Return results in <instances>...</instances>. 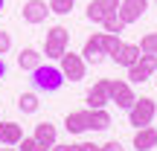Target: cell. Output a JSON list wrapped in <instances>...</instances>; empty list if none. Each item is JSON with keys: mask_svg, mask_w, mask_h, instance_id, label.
Returning a JSON list of instances; mask_svg holds the SVG:
<instances>
[{"mask_svg": "<svg viewBox=\"0 0 157 151\" xmlns=\"http://www.w3.org/2000/svg\"><path fill=\"white\" fill-rule=\"evenodd\" d=\"M140 50L148 52V55H157V32H148L140 38Z\"/></svg>", "mask_w": 157, "mask_h": 151, "instance_id": "cell-22", "label": "cell"}, {"mask_svg": "<svg viewBox=\"0 0 157 151\" xmlns=\"http://www.w3.org/2000/svg\"><path fill=\"white\" fill-rule=\"evenodd\" d=\"M17 148H21V151H47L38 140H35V137H23V140L17 142Z\"/></svg>", "mask_w": 157, "mask_h": 151, "instance_id": "cell-25", "label": "cell"}, {"mask_svg": "<svg viewBox=\"0 0 157 151\" xmlns=\"http://www.w3.org/2000/svg\"><path fill=\"white\" fill-rule=\"evenodd\" d=\"M122 47H125V41L119 38V35L105 32V55H108V58H117L119 52H122Z\"/></svg>", "mask_w": 157, "mask_h": 151, "instance_id": "cell-19", "label": "cell"}, {"mask_svg": "<svg viewBox=\"0 0 157 151\" xmlns=\"http://www.w3.org/2000/svg\"><path fill=\"white\" fill-rule=\"evenodd\" d=\"M9 50H12V38H9V32H0V55H6Z\"/></svg>", "mask_w": 157, "mask_h": 151, "instance_id": "cell-27", "label": "cell"}, {"mask_svg": "<svg viewBox=\"0 0 157 151\" xmlns=\"http://www.w3.org/2000/svg\"><path fill=\"white\" fill-rule=\"evenodd\" d=\"M84 61L87 64H102L105 61V32H93L87 41H84V50H82Z\"/></svg>", "mask_w": 157, "mask_h": 151, "instance_id": "cell-6", "label": "cell"}, {"mask_svg": "<svg viewBox=\"0 0 157 151\" xmlns=\"http://www.w3.org/2000/svg\"><path fill=\"white\" fill-rule=\"evenodd\" d=\"M102 3H105V9H108V12H117L122 0H102Z\"/></svg>", "mask_w": 157, "mask_h": 151, "instance_id": "cell-29", "label": "cell"}, {"mask_svg": "<svg viewBox=\"0 0 157 151\" xmlns=\"http://www.w3.org/2000/svg\"><path fill=\"white\" fill-rule=\"evenodd\" d=\"M84 151H102V145H93V142H84Z\"/></svg>", "mask_w": 157, "mask_h": 151, "instance_id": "cell-30", "label": "cell"}, {"mask_svg": "<svg viewBox=\"0 0 157 151\" xmlns=\"http://www.w3.org/2000/svg\"><path fill=\"white\" fill-rule=\"evenodd\" d=\"M6 76V61H3V55H0V78Z\"/></svg>", "mask_w": 157, "mask_h": 151, "instance_id": "cell-31", "label": "cell"}, {"mask_svg": "<svg viewBox=\"0 0 157 151\" xmlns=\"http://www.w3.org/2000/svg\"><path fill=\"white\" fill-rule=\"evenodd\" d=\"M102 29H105V32H111V35H122L125 23H122V17H119L117 12H111V15L102 21Z\"/></svg>", "mask_w": 157, "mask_h": 151, "instance_id": "cell-20", "label": "cell"}, {"mask_svg": "<svg viewBox=\"0 0 157 151\" xmlns=\"http://www.w3.org/2000/svg\"><path fill=\"white\" fill-rule=\"evenodd\" d=\"M41 102H38V93H21L17 96V111L21 113H38Z\"/></svg>", "mask_w": 157, "mask_h": 151, "instance_id": "cell-18", "label": "cell"}, {"mask_svg": "<svg viewBox=\"0 0 157 151\" xmlns=\"http://www.w3.org/2000/svg\"><path fill=\"white\" fill-rule=\"evenodd\" d=\"M111 102L122 111H128L137 102V93L131 90V81H122V78H111Z\"/></svg>", "mask_w": 157, "mask_h": 151, "instance_id": "cell-5", "label": "cell"}, {"mask_svg": "<svg viewBox=\"0 0 157 151\" xmlns=\"http://www.w3.org/2000/svg\"><path fill=\"white\" fill-rule=\"evenodd\" d=\"M140 55H143L140 44H125V47H122V52H119V55L113 58V61H117L119 67H125V70H128L131 64H137V58H140Z\"/></svg>", "mask_w": 157, "mask_h": 151, "instance_id": "cell-15", "label": "cell"}, {"mask_svg": "<svg viewBox=\"0 0 157 151\" xmlns=\"http://www.w3.org/2000/svg\"><path fill=\"white\" fill-rule=\"evenodd\" d=\"M128 81L131 84H143V81H148V73H143L137 64H131V67H128Z\"/></svg>", "mask_w": 157, "mask_h": 151, "instance_id": "cell-24", "label": "cell"}, {"mask_svg": "<svg viewBox=\"0 0 157 151\" xmlns=\"http://www.w3.org/2000/svg\"><path fill=\"white\" fill-rule=\"evenodd\" d=\"M32 137H35V140H38L47 151H50V148L58 142V131H56V125H52V122H38V125H35V134H32Z\"/></svg>", "mask_w": 157, "mask_h": 151, "instance_id": "cell-13", "label": "cell"}, {"mask_svg": "<svg viewBox=\"0 0 157 151\" xmlns=\"http://www.w3.org/2000/svg\"><path fill=\"white\" fill-rule=\"evenodd\" d=\"M3 9H6V0H0V15H3Z\"/></svg>", "mask_w": 157, "mask_h": 151, "instance_id": "cell-33", "label": "cell"}, {"mask_svg": "<svg viewBox=\"0 0 157 151\" xmlns=\"http://www.w3.org/2000/svg\"><path fill=\"white\" fill-rule=\"evenodd\" d=\"M111 102V78H99L87 90V108H105Z\"/></svg>", "mask_w": 157, "mask_h": 151, "instance_id": "cell-10", "label": "cell"}, {"mask_svg": "<svg viewBox=\"0 0 157 151\" xmlns=\"http://www.w3.org/2000/svg\"><path fill=\"white\" fill-rule=\"evenodd\" d=\"M84 15H87V21H90V23H102L108 15H111V12L105 9V3H102V0H90V3H87V12H84Z\"/></svg>", "mask_w": 157, "mask_h": 151, "instance_id": "cell-17", "label": "cell"}, {"mask_svg": "<svg viewBox=\"0 0 157 151\" xmlns=\"http://www.w3.org/2000/svg\"><path fill=\"white\" fill-rule=\"evenodd\" d=\"M58 67H61V73L67 81H82L84 73H87V61H84L82 52H64L61 58H58Z\"/></svg>", "mask_w": 157, "mask_h": 151, "instance_id": "cell-4", "label": "cell"}, {"mask_svg": "<svg viewBox=\"0 0 157 151\" xmlns=\"http://www.w3.org/2000/svg\"><path fill=\"white\" fill-rule=\"evenodd\" d=\"M47 15H50V6H47L44 0H26V3H23V9H21L23 23H32V26L44 23Z\"/></svg>", "mask_w": 157, "mask_h": 151, "instance_id": "cell-7", "label": "cell"}, {"mask_svg": "<svg viewBox=\"0 0 157 151\" xmlns=\"http://www.w3.org/2000/svg\"><path fill=\"white\" fill-rule=\"evenodd\" d=\"M76 6V0H50V12H56V15H70Z\"/></svg>", "mask_w": 157, "mask_h": 151, "instance_id": "cell-23", "label": "cell"}, {"mask_svg": "<svg viewBox=\"0 0 157 151\" xmlns=\"http://www.w3.org/2000/svg\"><path fill=\"white\" fill-rule=\"evenodd\" d=\"M0 151H21V148H17V145H3Z\"/></svg>", "mask_w": 157, "mask_h": 151, "instance_id": "cell-32", "label": "cell"}, {"mask_svg": "<svg viewBox=\"0 0 157 151\" xmlns=\"http://www.w3.org/2000/svg\"><path fill=\"white\" fill-rule=\"evenodd\" d=\"M154 116H157V102L148 99V96H140V99L128 108V122L134 125V128H146V125H151Z\"/></svg>", "mask_w": 157, "mask_h": 151, "instance_id": "cell-3", "label": "cell"}, {"mask_svg": "<svg viewBox=\"0 0 157 151\" xmlns=\"http://www.w3.org/2000/svg\"><path fill=\"white\" fill-rule=\"evenodd\" d=\"M146 9H148L146 0H122L119 9H117V15L122 17V23L128 26V23H137V21H140V17L146 15Z\"/></svg>", "mask_w": 157, "mask_h": 151, "instance_id": "cell-8", "label": "cell"}, {"mask_svg": "<svg viewBox=\"0 0 157 151\" xmlns=\"http://www.w3.org/2000/svg\"><path fill=\"white\" fill-rule=\"evenodd\" d=\"M102 151H125V148H122V142L111 140V142H105V145H102Z\"/></svg>", "mask_w": 157, "mask_h": 151, "instance_id": "cell-28", "label": "cell"}, {"mask_svg": "<svg viewBox=\"0 0 157 151\" xmlns=\"http://www.w3.org/2000/svg\"><path fill=\"white\" fill-rule=\"evenodd\" d=\"M21 140H23V128L17 122H12V119L0 122V145H17Z\"/></svg>", "mask_w": 157, "mask_h": 151, "instance_id": "cell-12", "label": "cell"}, {"mask_svg": "<svg viewBox=\"0 0 157 151\" xmlns=\"http://www.w3.org/2000/svg\"><path fill=\"white\" fill-rule=\"evenodd\" d=\"M64 81L67 78H64L61 67H56V64H41V67L32 70V84L41 93H58L64 87Z\"/></svg>", "mask_w": 157, "mask_h": 151, "instance_id": "cell-1", "label": "cell"}, {"mask_svg": "<svg viewBox=\"0 0 157 151\" xmlns=\"http://www.w3.org/2000/svg\"><path fill=\"white\" fill-rule=\"evenodd\" d=\"M137 67L143 70V73H157V55H148V52H143L140 58H137Z\"/></svg>", "mask_w": 157, "mask_h": 151, "instance_id": "cell-21", "label": "cell"}, {"mask_svg": "<svg viewBox=\"0 0 157 151\" xmlns=\"http://www.w3.org/2000/svg\"><path fill=\"white\" fill-rule=\"evenodd\" d=\"M41 64H44V55H41L38 50H32V47H23V50L17 52V67L21 70H29V73H32Z\"/></svg>", "mask_w": 157, "mask_h": 151, "instance_id": "cell-14", "label": "cell"}, {"mask_svg": "<svg viewBox=\"0 0 157 151\" xmlns=\"http://www.w3.org/2000/svg\"><path fill=\"white\" fill-rule=\"evenodd\" d=\"M50 151H84V142H56Z\"/></svg>", "mask_w": 157, "mask_h": 151, "instance_id": "cell-26", "label": "cell"}, {"mask_svg": "<svg viewBox=\"0 0 157 151\" xmlns=\"http://www.w3.org/2000/svg\"><path fill=\"white\" fill-rule=\"evenodd\" d=\"M134 148H137V151H151V148H157V128H154V125L137 128V134H134Z\"/></svg>", "mask_w": 157, "mask_h": 151, "instance_id": "cell-11", "label": "cell"}, {"mask_svg": "<svg viewBox=\"0 0 157 151\" xmlns=\"http://www.w3.org/2000/svg\"><path fill=\"white\" fill-rule=\"evenodd\" d=\"M70 47V29L67 26H52L50 32H47L44 38V55L50 58V61H58V58L67 52Z\"/></svg>", "mask_w": 157, "mask_h": 151, "instance_id": "cell-2", "label": "cell"}, {"mask_svg": "<svg viewBox=\"0 0 157 151\" xmlns=\"http://www.w3.org/2000/svg\"><path fill=\"white\" fill-rule=\"evenodd\" d=\"M111 128V113L105 108H90V131H108Z\"/></svg>", "mask_w": 157, "mask_h": 151, "instance_id": "cell-16", "label": "cell"}, {"mask_svg": "<svg viewBox=\"0 0 157 151\" xmlns=\"http://www.w3.org/2000/svg\"><path fill=\"white\" fill-rule=\"evenodd\" d=\"M64 128H67V134H84V131H90V108L70 111L64 116Z\"/></svg>", "mask_w": 157, "mask_h": 151, "instance_id": "cell-9", "label": "cell"}]
</instances>
